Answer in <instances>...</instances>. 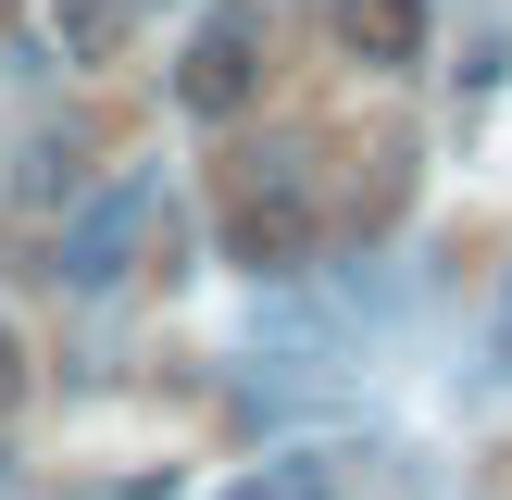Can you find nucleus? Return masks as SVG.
<instances>
[{"label":"nucleus","mask_w":512,"mask_h":500,"mask_svg":"<svg viewBox=\"0 0 512 500\" xmlns=\"http://www.w3.org/2000/svg\"><path fill=\"white\" fill-rule=\"evenodd\" d=\"M325 238L313 213V150H250L238 175H225V250H238L250 275H300Z\"/></svg>","instance_id":"nucleus-1"},{"label":"nucleus","mask_w":512,"mask_h":500,"mask_svg":"<svg viewBox=\"0 0 512 500\" xmlns=\"http://www.w3.org/2000/svg\"><path fill=\"white\" fill-rule=\"evenodd\" d=\"M263 63H275L263 0H213V13L188 25V50H175V100H188V125H238L250 100H263Z\"/></svg>","instance_id":"nucleus-2"},{"label":"nucleus","mask_w":512,"mask_h":500,"mask_svg":"<svg viewBox=\"0 0 512 500\" xmlns=\"http://www.w3.org/2000/svg\"><path fill=\"white\" fill-rule=\"evenodd\" d=\"M163 238V188L150 175H125V188H100V200H75L63 213V288H113V275H138V250Z\"/></svg>","instance_id":"nucleus-3"},{"label":"nucleus","mask_w":512,"mask_h":500,"mask_svg":"<svg viewBox=\"0 0 512 500\" xmlns=\"http://www.w3.org/2000/svg\"><path fill=\"white\" fill-rule=\"evenodd\" d=\"M338 50L375 63V75L425 63V0H338Z\"/></svg>","instance_id":"nucleus-4"},{"label":"nucleus","mask_w":512,"mask_h":500,"mask_svg":"<svg viewBox=\"0 0 512 500\" xmlns=\"http://www.w3.org/2000/svg\"><path fill=\"white\" fill-rule=\"evenodd\" d=\"M225 500H338V450H263Z\"/></svg>","instance_id":"nucleus-5"},{"label":"nucleus","mask_w":512,"mask_h":500,"mask_svg":"<svg viewBox=\"0 0 512 500\" xmlns=\"http://www.w3.org/2000/svg\"><path fill=\"white\" fill-rule=\"evenodd\" d=\"M138 13H150V0H63V63H113Z\"/></svg>","instance_id":"nucleus-6"},{"label":"nucleus","mask_w":512,"mask_h":500,"mask_svg":"<svg viewBox=\"0 0 512 500\" xmlns=\"http://www.w3.org/2000/svg\"><path fill=\"white\" fill-rule=\"evenodd\" d=\"M75 175H88V163H75V138H38V150H25V175H13V200H75Z\"/></svg>","instance_id":"nucleus-7"},{"label":"nucleus","mask_w":512,"mask_h":500,"mask_svg":"<svg viewBox=\"0 0 512 500\" xmlns=\"http://www.w3.org/2000/svg\"><path fill=\"white\" fill-rule=\"evenodd\" d=\"M25 400V350H13V325H0V413Z\"/></svg>","instance_id":"nucleus-8"},{"label":"nucleus","mask_w":512,"mask_h":500,"mask_svg":"<svg viewBox=\"0 0 512 500\" xmlns=\"http://www.w3.org/2000/svg\"><path fill=\"white\" fill-rule=\"evenodd\" d=\"M500 338H512V300H500Z\"/></svg>","instance_id":"nucleus-9"}]
</instances>
